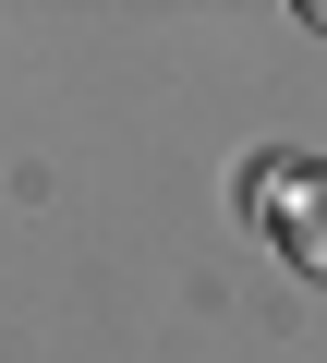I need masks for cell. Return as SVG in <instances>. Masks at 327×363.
<instances>
[{"mask_svg":"<svg viewBox=\"0 0 327 363\" xmlns=\"http://www.w3.org/2000/svg\"><path fill=\"white\" fill-rule=\"evenodd\" d=\"M291 182H303L291 157H255V182H243V194H255V218H279V206H291Z\"/></svg>","mask_w":327,"mask_h":363,"instance_id":"7a4b0ae2","label":"cell"},{"mask_svg":"<svg viewBox=\"0 0 327 363\" xmlns=\"http://www.w3.org/2000/svg\"><path fill=\"white\" fill-rule=\"evenodd\" d=\"M267 230H279V255H291L303 279H327V169H303V182H291V206H279Z\"/></svg>","mask_w":327,"mask_h":363,"instance_id":"6da1fadb","label":"cell"}]
</instances>
